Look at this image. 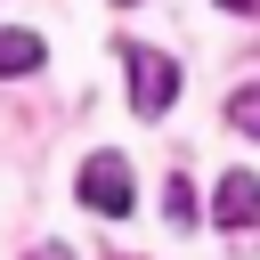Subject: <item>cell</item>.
I'll return each instance as SVG.
<instances>
[{
  "label": "cell",
  "instance_id": "obj_4",
  "mask_svg": "<svg viewBox=\"0 0 260 260\" xmlns=\"http://www.w3.org/2000/svg\"><path fill=\"white\" fill-rule=\"evenodd\" d=\"M41 57H49V41H41V32H24V24H8V32H0V81L41 73Z\"/></svg>",
  "mask_w": 260,
  "mask_h": 260
},
{
  "label": "cell",
  "instance_id": "obj_7",
  "mask_svg": "<svg viewBox=\"0 0 260 260\" xmlns=\"http://www.w3.org/2000/svg\"><path fill=\"white\" fill-rule=\"evenodd\" d=\"M219 8H228V16H260V0H219Z\"/></svg>",
  "mask_w": 260,
  "mask_h": 260
},
{
  "label": "cell",
  "instance_id": "obj_3",
  "mask_svg": "<svg viewBox=\"0 0 260 260\" xmlns=\"http://www.w3.org/2000/svg\"><path fill=\"white\" fill-rule=\"evenodd\" d=\"M211 219H219L228 236L260 228V171H228V179H219V195H211Z\"/></svg>",
  "mask_w": 260,
  "mask_h": 260
},
{
  "label": "cell",
  "instance_id": "obj_9",
  "mask_svg": "<svg viewBox=\"0 0 260 260\" xmlns=\"http://www.w3.org/2000/svg\"><path fill=\"white\" fill-rule=\"evenodd\" d=\"M122 8H130V0H122Z\"/></svg>",
  "mask_w": 260,
  "mask_h": 260
},
{
  "label": "cell",
  "instance_id": "obj_6",
  "mask_svg": "<svg viewBox=\"0 0 260 260\" xmlns=\"http://www.w3.org/2000/svg\"><path fill=\"white\" fill-rule=\"evenodd\" d=\"M162 211H171V219L187 228V219H195V187H187V179H171V195H162Z\"/></svg>",
  "mask_w": 260,
  "mask_h": 260
},
{
  "label": "cell",
  "instance_id": "obj_8",
  "mask_svg": "<svg viewBox=\"0 0 260 260\" xmlns=\"http://www.w3.org/2000/svg\"><path fill=\"white\" fill-rule=\"evenodd\" d=\"M24 260H57V244H41V252H24Z\"/></svg>",
  "mask_w": 260,
  "mask_h": 260
},
{
  "label": "cell",
  "instance_id": "obj_1",
  "mask_svg": "<svg viewBox=\"0 0 260 260\" xmlns=\"http://www.w3.org/2000/svg\"><path fill=\"white\" fill-rule=\"evenodd\" d=\"M73 195L98 211V219H130V203H138V179H130V154H114V146H98L89 162H81V179H73Z\"/></svg>",
  "mask_w": 260,
  "mask_h": 260
},
{
  "label": "cell",
  "instance_id": "obj_2",
  "mask_svg": "<svg viewBox=\"0 0 260 260\" xmlns=\"http://www.w3.org/2000/svg\"><path fill=\"white\" fill-rule=\"evenodd\" d=\"M122 73H130V114L138 122H162L171 114V98H179V65L162 57V49H122Z\"/></svg>",
  "mask_w": 260,
  "mask_h": 260
},
{
  "label": "cell",
  "instance_id": "obj_5",
  "mask_svg": "<svg viewBox=\"0 0 260 260\" xmlns=\"http://www.w3.org/2000/svg\"><path fill=\"white\" fill-rule=\"evenodd\" d=\"M228 122H236L244 138H260V81H244V89L228 98Z\"/></svg>",
  "mask_w": 260,
  "mask_h": 260
}]
</instances>
